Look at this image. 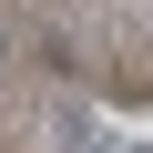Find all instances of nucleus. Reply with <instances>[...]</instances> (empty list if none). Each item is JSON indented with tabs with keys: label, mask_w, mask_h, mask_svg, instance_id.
Segmentation results:
<instances>
[{
	"label": "nucleus",
	"mask_w": 153,
	"mask_h": 153,
	"mask_svg": "<svg viewBox=\"0 0 153 153\" xmlns=\"http://www.w3.org/2000/svg\"><path fill=\"white\" fill-rule=\"evenodd\" d=\"M51 153H112V143H102V123L82 102H51Z\"/></svg>",
	"instance_id": "nucleus-1"
},
{
	"label": "nucleus",
	"mask_w": 153,
	"mask_h": 153,
	"mask_svg": "<svg viewBox=\"0 0 153 153\" xmlns=\"http://www.w3.org/2000/svg\"><path fill=\"white\" fill-rule=\"evenodd\" d=\"M112 153H153V143H112Z\"/></svg>",
	"instance_id": "nucleus-2"
}]
</instances>
